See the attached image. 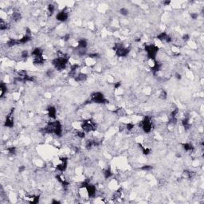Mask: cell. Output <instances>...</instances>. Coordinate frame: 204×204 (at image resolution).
<instances>
[{"label": "cell", "instance_id": "6da1fadb", "mask_svg": "<svg viewBox=\"0 0 204 204\" xmlns=\"http://www.w3.org/2000/svg\"><path fill=\"white\" fill-rule=\"evenodd\" d=\"M41 131L43 132V134H55L58 136H62V126L58 120L50 121L46 126L43 128Z\"/></svg>", "mask_w": 204, "mask_h": 204}, {"label": "cell", "instance_id": "7a4b0ae2", "mask_svg": "<svg viewBox=\"0 0 204 204\" xmlns=\"http://www.w3.org/2000/svg\"><path fill=\"white\" fill-rule=\"evenodd\" d=\"M69 56H67L66 54H63V55L58 56V58H54L52 61V65H53L54 67L57 69V70L62 71L66 68V65L69 62Z\"/></svg>", "mask_w": 204, "mask_h": 204}, {"label": "cell", "instance_id": "3957f363", "mask_svg": "<svg viewBox=\"0 0 204 204\" xmlns=\"http://www.w3.org/2000/svg\"><path fill=\"white\" fill-rule=\"evenodd\" d=\"M144 50L147 53V56L151 61H155L156 55L159 50V48L154 44H147L144 45Z\"/></svg>", "mask_w": 204, "mask_h": 204}, {"label": "cell", "instance_id": "277c9868", "mask_svg": "<svg viewBox=\"0 0 204 204\" xmlns=\"http://www.w3.org/2000/svg\"><path fill=\"white\" fill-rule=\"evenodd\" d=\"M81 127L85 132H91L96 131L97 124L92 119H88L86 120L82 121Z\"/></svg>", "mask_w": 204, "mask_h": 204}, {"label": "cell", "instance_id": "5b68a950", "mask_svg": "<svg viewBox=\"0 0 204 204\" xmlns=\"http://www.w3.org/2000/svg\"><path fill=\"white\" fill-rule=\"evenodd\" d=\"M113 50L116 52V55L119 58H124L127 57L128 54H129L130 52V49L129 48H126V47H124L122 44L120 43H117V44H115Z\"/></svg>", "mask_w": 204, "mask_h": 204}, {"label": "cell", "instance_id": "8992f818", "mask_svg": "<svg viewBox=\"0 0 204 204\" xmlns=\"http://www.w3.org/2000/svg\"><path fill=\"white\" fill-rule=\"evenodd\" d=\"M140 126L142 128V130L145 133H149L151 129H152V121H151V118L148 116H144V118L140 122Z\"/></svg>", "mask_w": 204, "mask_h": 204}, {"label": "cell", "instance_id": "52a82bcc", "mask_svg": "<svg viewBox=\"0 0 204 204\" xmlns=\"http://www.w3.org/2000/svg\"><path fill=\"white\" fill-rule=\"evenodd\" d=\"M89 102H94L97 104H106L108 101L105 99L104 94L101 92H95L91 94Z\"/></svg>", "mask_w": 204, "mask_h": 204}, {"label": "cell", "instance_id": "ba28073f", "mask_svg": "<svg viewBox=\"0 0 204 204\" xmlns=\"http://www.w3.org/2000/svg\"><path fill=\"white\" fill-rule=\"evenodd\" d=\"M59 160L61 161V163L56 166V169H57L58 171H61V172L66 171V168H67V165H68V158L67 157H60Z\"/></svg>", "mask_w": 204, "mask_h": 204}, {"label": "cell", "instance_id": "9c48e42d", "mask_svg": "<svg viewBox=\"0 0 204 204\" xmlns=\"http://www.w3.org/2000/svg\"><path fill=\"white\" fill-rule=\"evenodd\" d=\"M86 189V191H87V194H88V196L89 198H93L95 197V195H96V192H97V189H96V186L94 185L91 184L90 183H88L85 186V187Z\"/></svg>", "mask_w": 204, "mask_h": 204}, {"label": "cell", "instance_id": "30bf717a", "mask_svg": "<svg viewBox=\"0 0 204 204\" xmlns=\"http://www.w3.org/2000/svg\"><path fill=\"white\" fill-rule=\"evenodd\" d=\"M13 112H14V109H11V111L9 112V114L7 115L5 122H4V126L7 128H13L14 127V118H13Z\"/></svg>", "mask_w": 204, "mask_h": 204}, {"label": "cell", "instance_id": "8fae6325", "mask_svg": "<svg viewBox=\"0 0 204 204\" xmlns=\"http://www.w3.org/2000/svg\"><path fill=\"white\" fill-rule=\"evenodd\" d=\"M156 38H157L159 40L163 41V42H166L167 43H170L172 42V38L170 35H168L166 32L160 33L159 34H158Z\"/></svg>", "mask_w": 204, "mask_h": 204}, {"label": "cell", "instance_id": "7c38bea8", "mask_svg": "<svg viewBox=\"0 0 204 204\" xmlns=\"http://www.w3.org/2000/svg\"><path fill=\"white\" fill-rule=\"evenodd\" d=\"M68 18H69L68 13L64 10L58 13V15H56V19L60 22H66L68 19Z\"/></svg>", "mask_w": 204, "mask_h": 204}, {"label": "cell", "instance_id": "4fadbf2b", "mask_svg": "<svg viewBox=\"0 0 204 204\" xmlns=\"http://www.w3.org/2000/svg\"><path fill=\"white\" fill-rule=\"evenodd\" d=\"M47 112H48V116L51 119H55L57 116V109L54 106H49L47 108Z\"/></svg>", "mask_w": 204, "mask_h": 204}, {"label": "cell", "instance_id": "5bb4252c", "mask_svg": "<svg viewBox=\"0 0 204 204\" xmlns=\"http://www.w3.org/2000/svg\"><path fill=\"white\" fill-rule=\"evenodd\" d=\"M31 56L33 58L41 57V56H43V50L41 48H39V47H37V48L34 49L33 51L31 52Z\"/></svg>", "mask_w": 204, "mask_h": 204}, {"label": "cell", "instance_id": "9a60e30c", "mask_svg": "<svg viewBox=\"0 0 204 204\" xmlns=\"http://www.w3.org/2000/svg\"><path fill=\"white\" fill-rule=\"evenodd\" d=\"M33 62L34 66H42V65L44 64L45 62V59L43 58V56L41 57H36V58H33Z\"/></svg>", "mask_w": 204, "mask_h": 204}, {"label": "cell", "instance_id": "2e32d148", "mask_svg": "<svg viewBox=\"0 0 204 204\" xmlns=\"http://www.w3.org/2000/svg\"><path fill=\"white\" fill-rule=\"evenodd\" d=\"M160 69H161V64L158 62H156V60L154 61V64H153V66H151V72L153 73V74H155L156 73L159 72L160 70Z\"/></svg>", "mask_w": 204, "mask_h": 204}, {"label": "cell", "instance_id": "e0dca14e", "mask_svg": "<svg viewBox=\"0 0 204 204\" xmlns=\"http://www.w3.org/2000/svg\"><path fill=\"white\" fill-rule=\"evenodd\" d=\"M86 79H87V75L85 74V73H79L77 75H76V77H74V80L77 81V82H82V81H85Z\"/></svg>", "mask_w": 204, "mask_h": 204}, {"label": "cell", "instance_id": "ac0fdd59", "mask_svg": "<svg viewBox=\"0 0 204 204\" xmlns=\"http://www.w3.org/2000/svg\"><path fill=\"white\" fill-rule=\"evenodd\" d=\"M30 40H31V37H30V35H28V34H26V35H24L22 38L19 39L18 40V44H26V43H27L29 42Z\"/></svg>", "mask_w": 204, "mask_h": 204}, {"label": "cell", "instance_id": "d6986e66", "mask_svg": "<svg viewBox=\"0 0 204 204\" xmlns=\"http://www.w3.org/2000/svg\"><path fill=\"white\" fill-rule=\"evenodd\" d=\"M88 46V42L84 38L80 39L77 42V48H81V49H86Z\"/></svg>", "mask_w": 204, "mask_h": 204}, {"label": "cell", "instance_id": "ffe728a7", "mask_svg": "<svg viewBox=\"0 0 204 204\" xmlns=\"http://www.w3.org/2000/svg\"><path fill=\"white\" fill-rule=\"evenodd\" d=\"M183 146V148L186 151H192L194 150V147L190 143H185V144H182Z\"/></svg>", "mask_w": 204, "mask_h": 204}, {"label": "cell", "instance_id": "44dd1931", "mask_svg": "<svg viewBox=\"0 0 204 204\" xmlns=\"http://www.w3.org/2000/svg\"><path fill=\"white\" fill-rule=\"evenodd\" d=\"M103 175L105 179H108V178H110L112 175V172L111 171L110 167H108L105 169V170H103Z\"/></svg>", "mask_w": 204, "mask_h": 204}, {"label": "cell", "instance_id": "7402d4cb", "mask_svg": "<svg viewBox=\"0 0 204 204\" xmlns=\"http://www.w3.org/2000/svg\"><path fill=\"white\" fill-rule=\"evenodd\" d=\"M0 89H1V98L4 97V94L7 93V85L4 83V82H1V85H0Z\"/></svg>", "mask_w": 204, "mask_h": 204}, {"label": "cell", "instance_id": "603a6c76", "mask_svg": "<svg viewBox=\"0 0 204 204\" xmlns=\"http://www.w3.org/2000/svg\"><path fill=\"white\" fill-rule=\"evenodd\" d=\"M15 45H19V44H18V40L15 38H10L7 42V46L8 47H13Z\"/></svg>", "mask_w": 204, "mask_h": 204}, {"label": "cell", "instance_id": "cb8c5ba5", "mask_svg": "<svg viewBox=\"0 0 204 204\" xmlns=\"http://www.w3.org/2000/svg\"><path fill=\"white\" fill-rule=\"evenodd\" d=\"M139 145H140V147L141 148V150H142V152H143V154H144V155H147L151 154V150L149 148V147H144V146H142L141 144H139Z\"/></svg>", "mask_w": 204, "mask_h": 204}, {"label": "cell", "instance_id": "d4e9b609", "mask_svg": "<svg viewBox=\"0 0 204 204\" xmlns=\"http://www.w3.org/2000/svg\"><path fill=\"white\" fill-rule=\"evenodd\" d=\"M182 125H183L185 129H189L190 127V122H189V119L188 118H184L183 120H182Z\"/></svg>", "mask_w": 204, "mask_h": 204}, {"label": "cell", "instance_id": "484cf974", "mask_svg": "<svg viewBox=\"0 0 204 204\" xmlns=\"http://www.w3.org/2000/svg\"><path fill=\"white\" fill-rule=\"evenodd\" d=\"M22 18V15L19 12H14L12 15V19L14 21L17 22V21H19Z\"/></svg>", "mask_w": 204, "mask_h": 204}, {"label": "cell", "instance_id": "4316f807", "mask_svg": "<svg viewBox=\"0 0 204 204\" xmlns=\"http://www.w3.org/2000/svg\"><path fill=\"white\" fill-rule=\"evenodd\" d=\"M8 24L7 23L3 21V19H1V22H0V30H6L8 29Z\"/></svg>", "mask_w": 204, "mask_h": 204}, {"label": "cell", "instance_id": "83f0119b", "mask_svg": "<svg viewBox=\"0 0 204 204\" xmlns=\"http://www.w3.org/2000/svg\"><path fill=\"white\" fill-rule=\"evenodd\" d=\"M7 151H8V153H9V155H14L16 153V147H9L7 148Z\"/></svg>", "mask_w": 204, "mask_h": 204}, {"label": "cell", "instance_id": "f1b7e54d", "mask_svg": "<svg viewBox=\"0 0 204 204\" xmlns=\"http://www.w3.org/2000/svg\"><path fill=\"white\" fill-rule=\"evenodd\" d=\"M167 93L166 90L162 89L161 92L159 93V97L161 98L162 100H166L167 99Z\"/></svg>", "mask_w": 204, "mask_h": 204}, {"label": "cell", "instance_id": "f546056e", "mask_svg": "<svg viewBox=\"0 0 204 204\" xmlns=\"http://www.w3.org/2000/svg\"><path fill=\"white\" fill-rule=\"evenodd\" d=\"M76 135L78 138L80 139H84L85 137V132L82 130V131H77L76 132Z\"/></svg>", "mask_w": 204, "mask_h": 204}, {"label": "cell", "instance_id": "4dcf8cb0", "mask_svg": "<svg viewBox=\"0 0 204 204\" xmlns=\"http://www.w3.org/2000/svg\"><path fill=\"white\" fill-rule=\"evenodd\" d=\"M54 11H55V7L53 5V4H50L48 6V11H49V14L50 15H52L54 13Z\"/></svg>", "mask_w": 204, "mask_h": 204}, {"label": "cell", "instance_id": "1f68e13d", "mask_svg": "<svg viewBox=\"0 0 204 204\" xmlns=\"http://www.w3.org/2000/svg\"><path fill=\"white\" fill-rule=\"evenodd\" d=\"M120 14L121 15L126 16V15H128V10L126 9V8H124V7L120 8Z\"/></svg>", "mask_w": 204, "mask_h": 204}, {"label": "cell", "instance_id": "d6a6232c", "mask_svg": "<svg viewBox=\"0 0 204 204\" xmlns=\"http://www.w3.org/2000/svg\"><path fill=\"white\" fill-rule=\"evenodd\" d=\"M152 168H153V167H152V166H151V165H144V166H143L140 169H141L142 171H151Z\"/></svg>", "mask_w": 204, "mask_h": 204}, {"label": "cell", "instance_id": "836d02e7", "mask_svg": "<svg viewBox=\"0 0 204 204\" xmlns=\"http://www.w3.org/2000/svg\"><path fill=\"white\" fill-rule=\"evenodd\" d=\"M135 125H134L132 123H128L126 125H125V128H126L128 131H132V130L134 128Z\"/></svg>", "mask_w": 204, "mask_h": 204}, {"label": "cell", "instance_id": "e575fe53", "mask_svg": "<svg viewBox=\"0 0 204 204\" xmlns=\"http://www.w3.org/2000/svg\"><path fill=\"white\" fill-rule=\"evenodd\" d=\"M32 198V199L33 200L30 202L31 203H38V202H39V195H34V196H32L31 197Z\"/></svg>", "mask_w": 204, "mask_h": 204}, {"label": "cell", "instance_id": "d590c367", "mask_svg": "<svg viewBox=\"0 0 204 204\" xmlns=\"http://www.w3.org/2000/svg\"><path fill=\"white\" fill-rule=\"evenodd\" d=\"M21 57L23 58H27L29 57V53L27 50H23L21 54Z\"/></svg>", "mask_w": 204, "mask_h": 204}, {"label": "cell", "instance_id": "8d00e7d4", "mask_svg": "<svg viewBox=\"0 0 204 204\" xmlns=\"http://www.w3.org/2000/svg\"><path fill=\"white\" fill-rule=\"evenodd\" d=\"M100 57V55L97 53H93V54H89V58H98Z\"/></svg>", "mask_w": 204, "mask_h": 204}, {"label": "cell", "instance_id": "74e56055", "mask_svg": "<svg viewBox=\"0 0 204 204\" xmlns=\"http://www.w3.org/2000/svg\"><path fill=\"white\" fill-rule=\"evenodd\" d=\"M190 17L192 18V19H197L198 17V15L197 14V13H191V14H190Z\"/></svg>", "mask_w": 204, "mask_h": 204}, {"label": "cell", "instance_id": "f35d334b", "mask_svg": "<svg viewBox=\"0 0 204 204\" xmlns=\"http://www.w3.org/2000/svg\"><path fill=\"white\" fill-rule=\"evenodd\" d=\"M69 38H70V35H69V34H66V35H65V36L63 37V40H64L65 42H67V41L69 40Z\"/></svg>", "mask_w": 204, "mask_h": 204}, {"label": "cell", "instance_id": "ab89813d", "mask_svg": "<svg viewBox=\"0 0 204 204\" xmlns=\"http://www.w3.org/2000/svg\"><path fill=\"white\" fill-rule=\"evenodd\" d=\"M189 38H190V35L189 34H184V35L183 36V41H188L189 40Z\"/></svg>", "mask_w": 204, "mask_h": 204}, {"label": "cell", "instance_id": "60d3db41", "mask_svg": "<svg viewBox=\"0 0 204 204\" xmlns=\"http://www.w3.org/2000/svg\"><path fill=\"white\" fill-rule=\"evenodd\" d=\"M25 170H26V167H25V166H19V171L20 173L23 172Z\"/></svg>", "mask_w": 204, "mask_h": 204}, {"label": "cell", "instance_id": "b9f144b4", "mask_svg": "<svg viewBox=\"0 0 204 204\" xmlns=\"http://www.w3.org/2000/svg\"><path fill=\"white\" fill-rule=\"evenodd\" d=\"M121 86V82H116V83H115L114 84V88L116 89H118V88H120Z\"/></svg>", "mask_w": 204, "mask_h": 204}, {"label": "cell", "instance_id": "7bdbcfd3", "mask_svg": "<svg viewBox=\"0 0 204 204\" xmlns=\"http://www.w3.org/2000/svg\"><path fill=\"white\" fill-rule=\"evenodd\" d=\"M175 78H176L177 80H180L181 78H182L181 74H180V73H176L175 74Z\"/></svg>", "mask_w": 204, "mask_h": 204}, {"label": "cell", "instance_id": "ee69618b", "mask_svg": "<svg viewBox=\"0 0 204 204\" xmlns=\"http://www.w3.org/2000/svg\"><path fill=\"white\" fill-rule=\"evenodd\" d=\"M163 4H164L165 6H167V5H169V4H171V1H167V2L164 1V2H163Z\"/></svg>", "mask_w": 204, "mask_h": 204}, {"label": "cell", "instance_id": "f6af8a7d", "mask_svg": "<svg viewBox=\"0 0 204 204\" xmlns=\"http://www.w3.org/2000/svg\"><path fill=\"white\" fill-rule=\"evenodd\" d=\"M61 202L60 201H58V200H53L52 201V203H60Z\"/></svg>", "mask_w": 204, "mask_h": 204}]
</instances>
